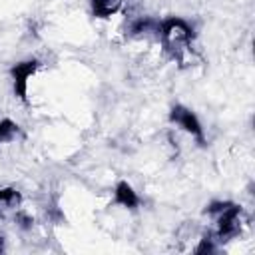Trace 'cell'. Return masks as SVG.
<instances>
[{
	"label": "cell",
	"mask_w": 255,
	"mask_h": 255,
	"mask_svg": "<svg viewBox=\"0 0 255 255\" xmlns=\"http://www.w3.org/2000/svg\"><path fill=\"white\" fill-rule=\"evenodd\" d=\"M22 201V195L14 189V187H4L0 189V207L8 209V207H16Z\"/></svg>",
	"instance_id": "cell-7"
},
{
	"label": "cell",
	"mask_w": 255,
	"mask_h": 255,
	"mask_svg": "<svg viewBox=\"0 0 255 255\" xmlns=\"http://www.w3.org/2000/svg\"><path fill=\"white\" fill-rule=\"evenodd\" d=\"M38 70V60H26L16 66H12L10 74L14 78V94L22 100L28 102V78Z\"/></svg>",
	"instance_id": "cell-2"
},
{
	"label": "cell",
	"mask_w": 255,
	"mask_h": 255,
	"mask_svg": "<svg viewBox=\"0 0 255 255\" xmlns=\"http://www.w3.org/2000/svg\"><path fill=\"white\" fill-rule=\"evenodd\" d=\"M122 2L124 0H92V8L98 18H108L120 10Z\"/></svg>",
	"instance_id": "cell-6"
},
{
	"label": "cell",
	"mask_w": 255,
	"mask_h": 255,
	"mask_svg": "<svg viewBox=\"0 0 255 255\" xmlns=\"http://www.w3.org/2000/svg\"><path fill=\"white\" fill-rule=\"evenodd\" d=\"M18 133V126L10 120H2L0 122V141H10L14 139V135Z\"/></svg>",
	"instance_id": "cell-9"
},
{
	"label": "cell",
	"mask_w": 255,
	"mask_h": 255,
	"mask_svg": "<svg viewBox=\"0 0 255 255\" xmlns=\"http://www.w3.org/2000/svg\"><path fill=\"white\" fill-rule=\"evenodd\" d=\"M159 38H161V44L169 52H173V56L179 58V50H181L179 46L189 44L195 38V34H193V28L185 20L171 16V18H165L163 22H159Z\"/></svg>",
	"instance_id": "cell-1"
},
{
	"label": "cell",
	"mask_w": 255,
	"mask_h": 255,
	"mask_svg": "<svg viewBox=\"0 0 255 255\" xmlns=\"http://www.w3.org/2000/svg\"><path fill=\"white\" fill-rule=\"evenodd\" d=\"M153 30L159 32V22H155L153 18H139L131 26V34L133 36H139V34H145V32H153Z\"/></svg>",
	"instance_id": "cell-8"
},
{
	"label": "cell",
	"mask_w": 255,
	"mask_h": 255,
	"mask_svg": "<svg viewBox=\"0 0 255 255\" xmlns=\"http://www.w3.org/2000/svg\"><path fill=\"white\" fill-rule=\"evenodd\" d=\"M2 251H4V237L0 235V253H2Z\"/></svg>",
	"instance_id": "cell-11"
},
{
	"label": "cell",
	"mask_w": 255,
	"mask_h": 255,
	"mask_svg": "<svg viewBox=\"0 0 255 255\" xmlns=\"http://www.w3.org/2000/svg\"><path fill=\"white\" fill-rule=\"evenodd\" d=\"M239 215H241V209H239L235 203L227 205V207L219 213V231H217V239L229 241V239H233V237L239 233V229H241Z\"/></svg>",
	"instance_id": "cell-3"
},
{
	"label": "cell",
	"mask_w": 255,
	"mask_h": 255,
	"mask_svg": "<svg viewBox=\"0 0 255 255\" xmlns=\"http://www.w3.org/2000/svg\"><path fill=\"white\" fill-rule=\"evenodd\" d=\"M169 120L175 122L177 126H181V128H183L185 131H189L191 135H195L201 145L205 143L201 124H199L197 116H195L191 110H187V108H183V106H173V108H171V114H169Z\"/></svg>",
	"instance_id": "cell-4"
},
{
	"label": "cell",
	"mask_w": 255,
	"mask_h": 255,
	"mask_svg": "<svg viewBox=\"0 0 255 255\" xmlns=\"http://www.w3.org/2000/svg\"><path fill=\"white\" fill-rule=\"evenodd\" d=\"M114 201H116L118 205L129 207V209H133V207H137V205H139V197H137V193L133 191V187H131L128 181H120V183L116 185Z\"/></svg>",
	"instance_id": "cell-5"
},
{
	"label": "cell",
	"mask_w": 255,
	"mask_h": 255,
	"mask_svg": "<svg viewBox=\"0 0 255 255\" xmlns=\"http://www.w3.org/2000/svg\"><path fill=\"white\" fill-rule=\"evenodd\" d=\"M215 247H213V239H211V235H205L203 239H201V243L195 247V253H211Z\"/></svg>",
	"instance_id": "cell-10"
}]
</instances>
